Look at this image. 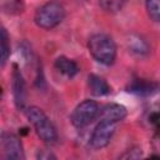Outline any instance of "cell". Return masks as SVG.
I'll return each instance as SVG.
<instances>
[{"label": "cell", "mask_w": 160, "mask_h": 160, "mask_svg": "<svg viewBox=\"0 0 160 160\" xmlns=\"http://www.w3.org/2000/svg\"><path fill=\"white\" fill-rule=\"evenodd\" d=\"M88 49L95 61L102 65H111L116 59V45L106 34L98 32L89 38Z\"/></svg>", "instance_id": "1"}, {"label": "cell", "mask_w": 160, "mask_h": 160, "mask_svg": "<svg viewBox=\"0 0 160 160\" xmlns=\"http://www.w3.org/2000/svg\"><path fill=\"white\" fill-rule=\"evenodd\" d=\"M26 118L35 130L36 135L46 144H54L58 140V131L49 119V116L38 106H29L26 109Z\"/></svg>", "instance_id": "2"}, {"label": "cell", "mask_w": 160, "mask_h": 160, "mask_svg": "<svg viewBox=\"0 0 160 160\" xmlns=\"http://www.w3.org/2000/svg\"><path fill=\"white\" fill-rule=\"evenodd\" d=\"M65 18V9L64 6L55 0L48 1L42 4L34 15L35 24L44 30H51L56 28Z\"/></svg>", "instance_id": "3"}, {"label": "cell", "mask_w": 160, "mask_h": 160, "mask_svg": "<svg viewBox=\"0 0 160 160\" xmlns=\"http://www.w3.org/2000/svg\"><path fill=\"white\" fill-rule=\"evenodd\" d=\"M100 114V109L96 101L86 99L76 105L70 115V121L76 129H82L92 122Z\"/></svg>", "instance_id": "4"}, {"label": "cell", "mask_w": 160, "mask_h": 160, "mask_svg": "<svg viewBox=\"0 0 160 160\" xmlns=\"http://www.w3.org/2000/svg\"><path fill=\"white\" fill-rule=\"evenodd\" d=\"M118 124L119 122H115L112 120L100 118V121L98 122L94 131L91 132L90 141H89L90 146L95 150H99V149H102V148L108 146L112 135L115 134Z\"/></svg>", "instance_id": "5"}, {"label": "cell", "mask_w": 160, "mask_h": 160, "mask_svg": "<svg viewBox=\"0 0 160 160\" xmlns=\"http://www.w3.org/2000/svg\"><path fill=\"white\" fill-rule=\"evenodd\" d=\"M1 155L6 160H21L25 158L20 139L9 131L1 132Z\"/></svg>", "instance_id": "6"}, {"label": "cell", "mask_w": 160, "mask_h": 160, "mask_svg": "<svg viewBox=\"0 0 160 160\" xmlns=\"http://www.w3.org/2000/svg\"><path fill=\"white\" fill-rule=\"evenodd\" d=\"M11 89H12V98L16 109L24 110L26 104V84L24 76L18 68V65L12 66L11 72Z\"/></svg>", "instance_id": "7"}, {"label": "cell", "mask_w": 160, "mask_h": 160, "mask_svg": "<svg viewBox=\"0 0 160 160\" xmlns=\"http://www.w3.org/2000/svg\"><path fill=\"white\" fill-rule=\"evenodd\" d=\"M160 90V85L155 81L146 80V79H135L132 80L129 86L128 91L135 94V95H141V96H149Z\"/></svg>", "instance_id": "8"}, {"label": "cell", "mask_w": 160, "mask_h": 160, "mask_svg": "<svg viewBox=\"0 0 160 160\" xmlns=\"http://www.w3.org/2000/svg\"><path fill=\"white\" fill-rule=\"evenodd\" d=\"M126 44H128L129 51L135 56H140V58L146 56L150 51V46H149L148 41L139 34H131L128 38Z\"/></svg>", "instance_id": "9"}, {"label": "cell", "mask_w": 160, "mask_h": 160, "mask_svg": "<svg viewBox=\"0 0 160 160\" xmlns=\"http://www.w3.org/2000/svg\"><path fill=\"white\" fill-rule=\"evenodd\" d=\"M126 114H128V110H126V108L124 105L116 104V102H111V104L105 105L101 109L100 118L109 119V120H112L115 122H120L126 118Z\"/></svg>", "instance_id": "10"}, {"label": "cell", "mask_w": 160, "mask_h": 160, "mask_svg": "<svg viewBox=\"0 0 160 160\" xmlns=\"http://www.w3.org/2000/svg\"><path fill=\"white\" fill-rule=\"evenodd\" d=\"M88 85L92 95L95 96H105L111 92V88L108 84V81L95 74H91L88 76Z\"/></svg>", "instance_id": "11"}, {"label": "cell", "mask_w": 160, "mask_h": 160, "mask_svg": "<svg viewBox=\"0 0 160 160\" xmlns=\"http://www.w3.org/2000/svg\"><path fill=\"white\" fill-rule=\"evenodd\" d=\"M55 68H56V70L59 72H61L62 75H65L68 78H74L79 72V70H80L79 66H78V64L74 60H71V59H69L66 56H59V58H56V60H55Z\"/></svg>", "instance_id": "12"}, {"label": "cell", "mask_w": 160, "mask_h": 160, "mask_svg": "<svg viewBox=\"0 0 160 160\" xmlns=\"http://www.w3.org/2000/svg\"><path fill=\"white\" fill-rule=\"evenodd\" d=\"M10 56V42H9V35L5 28H1L0 31V60L1 66H4Z\"/></svg>", "instance_id": "13"}, {"label": "cell", "mask_w": 160, "mask_h": 160, "mask_svg": "<svg viewBox=\"0 0 160 160\" xmlns=\"http://www.w3.org/2000/svg\"><path fill=\"white\" fill-rule=\"evenodd\" d=\"M148 15L154 21H160V0H145Z\"/></svg>", "instance_id": "14"}, {"label": "cell", "mask_w": 160, "mask_h": 160, "mask_svg": "<svg viewBox=\"0 0 160 160\" xmlns=\"http://www.w3.org/2000/svg\"><path fill=\"white\" fill-rule=\"evenodd\" d=\"M126 0H99L100 6L108 12H116L121 10Z\"/></svg>", "instance_id": "15"}, {"label": "cell", "mask_w": 160, "mask_h": 160, "mask_svg": "<svg viewBox=\"0 0 160 160\" xmlns=\"http://www.w3.org/2000/svg\"><path fill=\"white\" fill-rule=\"evenodd\" d=\"M151 122H152L158 129H160V111L151 115Z\"/></svg>", "instance_id": "16"}]
</instances>
